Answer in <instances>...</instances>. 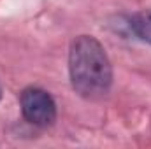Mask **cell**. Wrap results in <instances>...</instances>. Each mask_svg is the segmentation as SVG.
<instances>
[{
    "mask_svg": "<svg viewBox=\"0 0 151 149\" xmlns=\"http://www.w3.org/2000/svg\"><path fill=\"white\" fill-rule=\"evenodd\" d=\"M69 77L77 95L104 98L113 86V65L104 46L91 35H79L69 47Z\"/></svg>",
    "mask_w": 151,
    "mask_h": 149,
    "instance_id": "obj_1",
    "label": "cell"
},
{
    "mask_svg": "<svg viewBox=\"0 0 151 149\" xmlns=\"http://www.w3.org/2000/svg\"><path fill=\"white\" fill-rule=\"evenodd\" d=\"M19 107L25 121L34 126L47 128L56 121V102L42 88H25L19 95Z\"/></svg>",
    "mask_w": 151,
    "mask_h": 149,
    "instance_id": "obj_2",
    "label": "cell"
},
{
    "mask_svg": "<svg viewBox=\"0 0 151 149\" xmlns=\"http://www.w3.org/2000/svg\"><path fill=\"white\" fill-rule=\"evenodd\" d=\"M130 30L139 40L151 44V11L134 16L130 19Z\"/></svg>",
    "mask_w": 151,
    "mask_h": 149,
    "instance_id": "obj_3",
    "label": "cell"
},
{
    "mask_svg": "<svg viewBox=\"0 0 151 149\" xmlns=\"http://www.w3.org/2000/svg\"><path fill=\"white\" fill-rule=\"evenodd\" d=\"M0 100H2V86H0Z\"/></svg>",
    "mask_w": 151,
    "mask_h": 149,
    "instance_id": "obj_4",
    "label": "cell"
}]
</instances>
